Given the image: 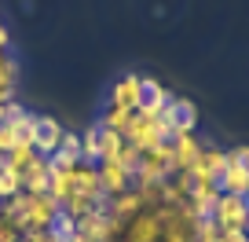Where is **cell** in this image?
Segmentation results:
<instances>
[{"label": "cell", "instance_id": "obj_1", "mask_svg": "<svg viewBox=\"0 0 249 242\" xmlns=\"http://www.w3.org/2000/svg\"><path fill=\"white\" fill-rule=\"evenodd\" d=\"M59 209L62 205L55 202L52 195H30V191H26V209H22L18 227H22V231H48L52 220L59 217Z\"/></svg>", "mask_w": 249, "mask_h": 242}, {"label": "cell", "instance_id": "obj_2", "mask_svg": "<svg viewBox=\"0 0 249 242\" xmlns=\"http://www.w3.org/2000/svg\"><path fill=\"white\" fill-rule=\"evenodd\" d=\"M62 132H66V129H62L52 114H37L33 132H30V147L37 150L40 158H52L55 150H59V143H62Z\"/></svg>", "mask_w": 249, "mask_h": 242}, {"label": "cell", "instance_id": "obj_3", "mask_svg": "<svg viewBox=\"0 0 249 242\" xmlns=\"http://www.w3.org/2000/svg\"><path fill=\"white\" fill-rule=\"evenodd\" d=\"M249 220V209L242 202V195H220L216 205H213V224L220 231H242Z\"/></svg>", "mask_w": 249, "mask_h": 242}, {"label": "cell", "instance_id": "obj_4", "mask_svg": "<svg viewBox=\"0 0 249 242\" xmlns=\"http://www.w3.org/2000/svg\"><path fill=\"white\" fill-rule=\"evenodd\" d=\"M172 99H176V95H172L158 77H140V114H147V117H161L165 110H169V103H172Z\"/></svg>", "mask_w": 249, "mask_h": 242}, {"label": "cell", "instance_id": "obj_5", "mask_svg": "<svg viewBox=\"0 0 249 242\" xmlns=\"http://www.w3.org/2000/svg\"><path fill=\"white\" fill-rule=\"evenodd\" d=\"M107 107L136 114V110H140V74H121V77L110 85V103Z\"/></svg>", "mask_w": 249, "mask_h": 242}, {"label": "cell", "instance_id": "obj_6", "mask_svg": "<svg viewBox=\"0 0 249 242\" xmlns=\"http://www.w3.org/2000/svg\"><path fill=\"white\" fill-rule=\"evenodd\" d=\"M205 143L198 140L195 132H183V136H172V172H191L202 158Z\"/></svg>", "mask_w": 249, "mask_h": 242}, {"label": "cell", "instance_id": "obj_7", "mask_svg": "<svg viewBox=\"0 0 249 242\" xmlns=\"http://www.w3.org/2000/svg\"><path fill=\"white\" fill-rule=\"evenodd\" d=\"M161 117H165V125H169L172 136H183V132H195L198 129V107L191 99H179V95L169 103V110Z\"/></svg>", "mask_w": 249, "mask_h": 242}, {"label": "cell", "instance_id": "obj_8", "mask_svg": "<svg viewBox=\"0 0 249 242\" xmlns=\"http://www.w3.org/2000/svg\"><path fill=\"white\" fill-rule=\"evenodd\" d=\"M95 169H99L103 198H117V195H124V191H132V176L124 172V165L117 162V158H110V162H99Z\"/></svg>", "mask_w": 249, "mask_h": 242}, {"label": "cell", "instance_id": "obj_9", "mask_svg": "<svg viewBox=\"0 0 249 242\" xmlns=\"http://www.w3.org/2000/svg\"><path fill=\"white\" fill-rule=\"evenodd\" d=\"M99 125V121H95ZM124 150V132H117V129H103L99 125V162H110V158H121Z\"/></svg>", "mask_w": 249, "mask_h": 242}, {"label": "cell", "instance_id": "obj_10", "mask_svg": "<svg viewBox=\"0 0 249 242\" xmlns=\"http://www.w3.org/2000/svg\"><path fill=\"white\" fill-rule=\"evenodd\" d=\"M81 162L85 165H99V125L81 132Z\"/></svg>", "mask_w": 249, "mask_h": 242}, {"label": "cell", "instance_id": "obj_11", "mask_svg": "<svg viewBox=\"0 0 249 242\" xmlns=\"http://www.w3.org/2000/svg\"><path fill=\"white\" fill-rule=\"evenodd\" d=\"M15 195H22V176L0 165V205H4V202H11Z\"/></svg>", "mask_w": 249, "mask_h": 242}, {"label": "cell", "instance_id": "obj_12", "mask_svg": "<svg viewBox=\"0 0 249 242\" xmlns=\"http://www.w3.org/2000/svg\"><path fill=\"white\" fill-rule=\"evenodd\" d=\"M227 169L249 180V147H231L227 150Z\"/></svg>", "mask_w": 249, "mask_h": 242}, {"label": "cell", "instance_id": "obj_13", "mask_svg": "<svg viewBox=\"0 0 249 242\" xmlns=\"http://www.w3.org/2000/svg\"><path fill=\"white\" fill-rule=\"evenodd\" d=\"M117 162H121V165H124V172L136 180V172H140V165H143V150H140V147H132V143H124V150H121V158H117Z\"/></svg>", "mask_w": 249, "mask_h": 242}, {"label": "cell", "instance_id": "obj_14", "mask_svg": "<svg viewBox=\"0 0 249 242\" xmlns=\"http://www.w3.org/2000/svg\"><path fill=\"white\" fill-rule=\"evenodd\" d=\"M18 143H22V140H18V132L8 125V121H0V158L8 154V150H15Z\"/></svg>", "mask_w": 249, "mask_h": 242}, {"label": "cell", "instance_id": "obj_15", "mask_svg": "<svg viewBox=\"0 0 249 242\" xmlns=\"http://www.w3.org/2000/svg\"><path fill=\"white\" fill-rule=\"evenodd\" d=\"M59 150H66V154L81 158V132H62V143H59Z\"/></svg>", "mask_w": 249, "mask_h": 242}, {"label": "cell", "instance_id": "obj_16", "mask_svg": "<svg viewBox=\"0 0 249 242\" xmlns=\"http://www.w3.org/2000/svg\"><path fill=\"white\" fill-rule=\"evenodd\" d=\"M0 48H4V52L11 48V33H8V26H4V19H0Z\"/></svg>", "mask_w": 249, "mask_h": 242}, {"label": "cell", "instance_id": "obj_17", "mask_svg": "<svg viewBox=\"0 0 249 242\" xmlns=\"http://www.w3.org/2000/svg\"><path fill=\"white\" fill-rule=\"evenodd\" d=\"M242 202H246V209H249V191H246V195H242Z\"/></svg>", "mask_w": 249, "mask_h": 242}, {"label": "cell", "instance_id": "obj_18", "mask_svg": "<svg viewBox=\"0 0 249 242\" xmlns=\"http://www.w3.org/2000/svg\"><path fill=\"white\" fill-rule=\"evenodd\" d=\"M242 231H246V235H249V220H246V227H242Z\"/></svg>", "mask_w": 249, "mask_h": 242}, {"label": "cell", "instance_id": "obj_19", "mask_svg": "<svg viewBox=\"0 0 249 242\" xmlns=\"http://www.w3.org/2000/svg\"><path fill=\"white\" fill-rule=\"evenodd\" d=\"M220 242H224V235H220Z\"/></svg>", "mask_w": 249, "mask_h": 242}]
</instances>
